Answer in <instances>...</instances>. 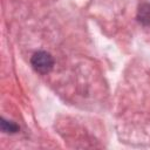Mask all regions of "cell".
Returning a JSON list of instances; mask_svg holds the SVG:
<instances>
[{
	"label": "cell",
	"mask_w": 150,
	"mask_h": 150,
	"mask_svg": "<svg viewBox=\"0 0 150 150\" xmlns=\"http://www.w3.org/2000/svg\"><path fill=\"white\" fill-rule=\"evenodd\" d=\"M1 129L5 132H15L18 130V127L12 122H7L4 118H1Z\"/></svg>",
	"instance_id": "2"
},
{
	"label": "cell",
	"mask_w": 150,
	"mask_h": 150,
	"mask_svg": "<svg viewBox=\"0 0 150 150\" xmlns=\"http://www.w3.org/2000/svg\"><path fill=\"white\" fill-rule=\"evenodd\" d=\"M32 66L33 68L41 73V74H47L52 70L53 64H54V60L52 57V55L47 52H38L33 55L32 60Z\"/></svg>",
	"instance_id": "1"
}]
</instances>
